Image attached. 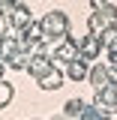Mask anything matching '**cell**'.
<instances>
[{
    "instance_id": "5b68a950",
    "label": "cell",
    "mask_w": 117,
    "mask_h": 120,
    "mask_svg": "<svg viewBox=\"0 0 117 120\" xmlns=\"http://www.w3.org/2000/svg\"><path fill=\"white\" fill-rule=\"evenodd\" d=\"M78 48H81V57L84 60H93L99 54V48H102V36H99V33H90V36H84V39L78 42Z\"/></svg>"
},
{
    "instance_id": "8fae6325",
    "label": "cell",
    "mask_w": 117,
    "mask_h": 120,
    "mask_svg": "<svg viewBox=\"0 0 117 120\" xmlns=\"http://www.w3.org/2000/svg\"><path fill=\"white\" fill-rule=\"evenodd\" d=\"M12 96H15V87L6 84V81H0V108H6V105L12 102Z\"/></svg>"
},
{
    "instance_id": "3957f363",
    "label": "cell",
    "mask_w": 117,
    "mask_h": 120,
    "mask_svg": "<svg viewBox=\"0 0 117 120\" xmlns=\"http://www.w3.org/2000/svg\"><path fill=\"white\" fill-rule=\"evenodd\" d=\"M93 105H96L102 114H114V111H117V84H114V81L96 90V96H93Z\"/></svg>"
},
{
    "instance_id": "ba28073f",
    "label": "cell",
    "mask_w": 117,
    "mask_h": 120,
    "mask_svg": "<svg viewBox=\"0 0 117 120\" xmlns=\"http://www.w3.org/2000/svg\"><path fill=\"white\" fill-rule=\"evenodd\" d=\"M87 81L93 84V90H99V87H105V84H111V72H108V66H105V63H96V66L90 69Z\"/></svg>"
},
{
    "instance_id": "7c38bea8",
    "label": "cell",
    "mask_w": 117,
    "mask_h": 120,
    "mask_svg": "<svg viewBox=\"0 0 117 120\" xmlns=\"http://www.w3.org/2000/svg\"><path fill=\"white\" fill-rule=\"evenodd\" d=\"M48 120H72V117H69V114L63 111V114H51V117H48Z\"/></svg>"
},
{
    "instance_id": "4fadbf2b",
    "label": "cell",
    "mask_w": 117,
    "mask_h": 120,
    "mask_svg": "<svg viewBox=\"0 0 117 120\" xmlns=\"http://www.w3.org/2000/svg\"><path fill=\"white\" fill-rule=\"evenodd\" d=\"M105 3H108V0H90V6H93V9H102Z\"/></svg>"
},
{
    "instance_id": "52a82bcc",
    "label": "cell",
    "mask_w": 117,
    "mask_h": 120,
    "mask_svg": "<svg viewBox=\"0 0 117 120\" xmlns=\"http://www.w3.org/2000/svg\"><path fill=\"white\" fill-rule=\"evenodd\" d=\"M90 75V66L84 57H72L69 63H66V78H72V81H84Z\"/></svg>"
},
{
    "instance_id": "8992f818",
    "label": "cell",
    "mask_w": 117,
    "mask_h": 120,
    "mask_svg": "<svg viewBox=\"0 0 117 120\" xmlns=\"http://www.w3.org/2000/svg\"><path fill=\"white\" fill-rule=\"evenodd\" d=\"M30 21H33V18H30V9L24 6V3H15V9L9 12V27L12 30H24Z\"/></svg>"
},
{
    "instance_id": "6da1fadb",
    "label": "cell",
    "mask_w": 117,
    "mask_h": 120,
    "mask_svg": "<svg viewBox=\"0 0 117 120\" xmlns=\"http://www.w3.org/2000/svg\"><path fill=\"white\" fill-rule=\"evenodd\" d=\"M42 30H45V39H66L69 36V18H66V12H60V9H54V12H48L42 18Z\"/></svg>"
},
{
    "instance_id": "9c48e42d",
    "label": "cell",
    "mask_w": 117,
    "mask_h": 120,
    "mask_svg": "<svg viewBox=\"0 0 117 120\" xmlns=\"http://www.w3.org/2000/svg\"><path fill=\"white\" fill-rule=\"evenodd\" d=\"M63 81H66V75L60 72V69H48V72L39 78V87H42V90H60Z\"/></svg>"
},
{
    "instance_id": "7a4b0ae2",
    "label": "cell",
    "mask_w": 117,
    "mask_h": 120,
    "mask_svg": "<svg viewBox=\"0 0 117 120\" xmlns=\"http://www.w3.org/2000/svg\"><path fill=\"white\" fill-rule=\"evenodd\" d=\"M108 27H117V6H111V3H105L102 9L90 15V33H102Z\"/></svg>"
},
{
    "instance_id": "277c9868",
    "label": "cell",
    "mask_w": 117,
    "mask_h": 120,
    "mask_svg": "<svg viewBox=\"0 0 117 120\" xmlns=\"http://www.w3.org/2000/svg\"><path fill=\"white\" fill-rule=\"evenodd\" d=\"M48 69H54V60H51V54H36V57H30V63H27V72L39 81Z\"/></svg>"
},
{
    "instance_id": "5bb4252c",
    "label": "cell",
    "mask_w": 117,
    "mask_h": 120,
    "mask_svg": "<svg viewBox=\"0 0 117 120\" xmlns=\"http://www.w3.org/2000/svg\"><path fill=\"white\" fill-rule=\"evenodd\" d=\"M108 72H111V81L117 84V63H114V66H108Z\"/></svg>"
},
{
    "instance_id": "30bf717a",
    "label": "cell",
    "mask_w": 117,
    "mask_h": 120,
    "mask_svg": "<svg viewBox=\"0 0 117 120\" xmlns=\"http://www.w3.org/2000/svg\"><path fill=\"white\" fill-rule=\"evenodd\" d=\"M63 108H66V114H69L72 120H78V117H84V111H87V102H84V99H69Z\"/></svg>"
}]
</instances>
